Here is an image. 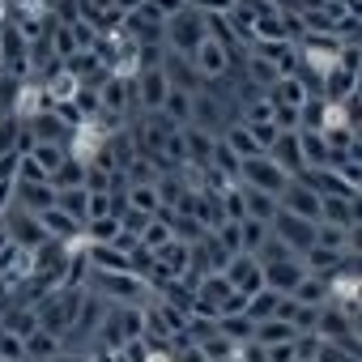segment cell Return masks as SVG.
Here are the masks:
<instances>
[{"label": "cell", "mask_w": 362, "mask_h": 362, "mask_svg": "<svg viewBox=\"0 0 362 362\" xmlns=\"http://www.w3.org/2000/svg\"><path fill=\"white\" fill-rule=\"evenodd\" d=\"M222 362H239V358H222Z\"/></svg>", "instance_id": "50"}, {"label": "cell", "mask_w": 362, "mask_h": 362, "mask_svg": "<svg viewBox=\"0 0 362 362\" xmlns=\"http://www.w3.org/2000/svg\"><path fill=\"white\" fill-rule=\"evenodd\" d=\"M81 175H86V162H77V158H64V162L56 166V175L47 179V184H52L56 192H64V188H81Z\"/></svg>", "instance_id": "29"}, {"label": "cell", "mask_w": 362, "mask_h": 362, "mask_svg": "<svg viewBox=\"0 0 362 362\" xmlns=\"http://www.w3.org/2000/svg\"><path fill=\"white\" fill-rule=\"evenodd\" d=\"M115 235H119V218H90L86 222V243H115Z\"/></svg>", "instance_id": "32"}, {"label": "cell", "mask_w": 362, "mask_h": 362, "mask_svg": "<svg viewBox=\"0 0 362 362\" xmlns=\"http://www.w3.org/2000/svg\"><path fill=\"white\" fill-rule=\"evenodd\" d=\"M162 115H166L170 124H179V128H188V124H192V94L170 86V94L162 98Z\"/></svg>", "instance_id": "24"}, {"label": "cell", "mask_w": 362, "mask_h": 362, "mask_svg": "<svg viewBox=\"0 0 362 362\" xmlns=\"http://www.w3.org/2000/svg\"><path fill=\"white\" fill-rule=\"evenodd\" d=\"M0 362H9V358H0Z\"/></svg>", "instance_id": "52"}, {"label": "cell", "mask_w": 362, "mask_h": 362, "mask_svg": "<svg viewBox=\"0 0 362 362\" xmlns=\"http://www.w3.org/2000/svg\"><path fill=\"white\" fill-rule=\"evenodd\" d=\"M166 243H170V226L153 218V222L141 230V247H145V252H158V247H166Z\"/></svg>", "instance_id": "40"}, {"label": "cell", "mask_w": 362, "mask_h": 362, "mask_svg": "<svg viewBox=\"0 0 362 362\" xmlns=\"http://www.w3.org/2000/svg\"><path fill=\"white\" fill-rule=\"evenodd\" d=\"M290 298H294L298 307H324V303H328V281L315 277V273H307V277L290 290Z\"/></svg>", "instance_id": "23"}, {"label": "cell", "mask_w": 362, "mask_h": 362, "mask_svg": "<svg viewBox=\"0 0 362 362\" xmlns=\"http://www.w3.org/2000/svg\"><path fill=\"white\" fill-rule=\"evenodd\" d=\"M247 81H252L260 94H269V90L281 81V73H277V64H269L264 56H247Z\"/></svg>", "instance_id": "27"}, {"label": "cell", "mask_w": 362, "mask_h": 362, "mask_svg": "<svg viewBox=\"0 0 362 362\" xmlns=\"http://www.w3.org/2000/svg\"><path fill=\"white\" fill-rule=\"evenodd\" d=\"M218 332H222V337H230L235 345H243V341H252L256 324H252L247 315H218Z\"/></svg>", "instance_id": "30"}, {"label": "cell", "mask_w": 362, "mask_h": 362, "mask_svg": "<svg viewBox=\"0 0 362 362\" xmlns=\"http://www.w3.org/2000/svg\"><path fill=\"white\" fill-rule=\"evenodd\" d=\"M0 328H5V332H13V337H22V341H26V337H30V332L39 328V315H35V307H22V303L13 307V303H9L5 311H0Z\"/></svg>", "instance_id": "20"}, {"label": "cell", "mask_w": 362, "mask_h": 362, "mask_svg": "<svg viewBox=\"0 0 362 362\" xmlns=\"http://www.w3.org/2000/svg\"><path fill=\"white\" fill-rule=\"evenodd\" d=\"M5 235H9V243H18V247H26V252H39V247L47 243V230H43L39 218L26 214V209H18V214L5 218Z\"/></svg>", "instance_id": "8"}, {"label": "cell", "mask_w": 362, "mask_h": 362, "mask_svg": "<svg viewBox=\"0 0 362 362\" xmlns=\"http://www.w3.org/2000/svg\"><path fill=\"white\" fill-rule=\"evenodd\" d=\"M214 243L226 252V256H243V239H239V222H222L214 230Z\"/></svg>", "instance_id": "37"}, {"label": "cell", "mask_w": 362, "mask_h": 362, "mask_svg": "<svg viewBox=\"0 0 362 362\" xmlns=\"http://www.w3.org/2000/svg\"><path fill=\"white\" fill-rule=\"evenodd\" d=\"M0 358H9V362H26L22 337H13V332H5V328H0Z\"/></svg>", "instance_id": "43"}, {"label": "cell", "mask_w": 362, "mask_h": 362, "mask_svg": "<svg viewBox=\"0 0 362 362\" xmlns=\"http://www.w3.org/2000/svg\"><path fill=\"white\" fill-rule=\"evenodd\" d=\"M222 277L230 281V290H239V294H256V290H264V269L256 264V256H230L226 260V269H222Z\"/></svg>", "instance_id": "7"}, {"label": "cell", "mask_w": 362, "mask_h": 362, "mask_svg": "<svg viewBox=\"0 0 362 362\" xmlns=\"http://www.w3.org/2000/svg\"><path fill=\"white\" fill-rule=\"evenodd\" d=\"M124 201H128V209H136V214H145V218H153L162 205H158V192H153V184L149 188H128L124 192Z\"/></svg>", "instance_id": "36"}, {"label": "cell", "mask_w": 362, "mask_h": 362, "mask_svg": "<svg viewBox=\"0 0 362 362\" xmlns=\"http://www.w3.org/2000/svg\"><path fill=\"white\" fill-rule=\"evenodd\" d=\"M26 158H35V162L43 166V175L52 179V175H56V166H60V162L69 158V149H64V145H35V149H30Z\"/></svg>", "instance_id": "35"}, {"label": "cell", "mask_w": 362, "mask_h": 362, "mask_svg": "<svg viewBox=\"0 0 362 362\" xmlns=\"http://www.w3.org/2000/svg\"><path fill=\"white\" fill-rule=\"evenodd\" d=\"M141 5H145V0H115V13H119V18H128V13H136Z\"/></svg>", "instance_id": "48"}, {"label": "cell", "mask_w": 362, "mask_h": 362, "mask_svg": "<svg viewBox=\"0 0 362 362\" xmlns=\"http://www.w3.org/2000/svg\"><path fill=\"white\" fill-rule=\"evenodd\" d=\"M277 298H281V294H273V290H256V294L247 298V320H252V324H260V320H273V311H277Z\"/></svg>", "instance_id": "34"}, {"label": "cell", "mask_w": 362, "mask_h": 362, "mask_svg": "<svg viewBox=\"0 0 362 362\" xmlns=\"http://www.w3.org/2000/svg\"><path fill=\"white\" fill-rule=\"evenodd\" d=\"M13 197H18V209H26L35 218L56 205V188L52 184H13Z\"/></svg>", "instance_id": "17"}, {"label": "cell", "mask_w": 362, "mask_h": 362, "mask_svg": "<svg viewBox=\"0 0 362 362\" xmlns=\"http://www.w3.org/2000/svg\"><path fill=\"white\" fill-rule=\"evenodd\" d=\"M315 226H320V222H307V218H294V214L277 209V218L269 222V235H273V239H281L294 256H303V252L315 243Z\"/></svg>", "instance_id": "5"}, {"label": "cell", "mask_w": 362, "mask_h": 362, "mask_svg": "<svg viewBox=\"0 0 362 362\" xmlns=\"http://www.w3.org/2000/svg\"><path fill=\"white\" fill-rule=\"evenodd\" d=\"M90 281H94V290H103V294H111L119 307H145V294H149V281H141L136 273H90Z\"/></svg>", "instance_id": "4"}, {"label": "cell", "mask_w": 362, "mask_h": 362, "mask_svg": "<svg viewBox=\"0 0 362 362\" xmlns=\"http://www.w3.org/2000/svg\"><path fill=\"white\" fill-rule=\"evenodd\" d=\"M214 145H218V136L214 132H205V128H184V153H188V166H209V158H214Z\"/></svg>", "instance_id": "18"}, {"label": "cell", "mask_w": 362, "mask_h": 362, "mask_svg": "<svg viewBox=\"0 0 362 362\" xmlns=\"http://www.w3.org/2000/svg\"><path fill=\"white\" fill-rule=\"evenodd\" d=\"M260 269H264V290H273V294H290L307 277V269H303L298 256L294 260H277V264H260Z\"/></svg>", "instance_id": "11"}, {"label": "cell", "mask_w": 362, "mask_h": 362, "mask_svg": "<svg viewBox=\"0 0 362 362\" xmlns=\"http://www.w3.org/2000/svg\"><path fill=\"white\" fill-rule=\"evenodd\" d=\"M247 132H252V141H256L260 153H269V145L277 141V128L273 124H247Z\"/></svg>", "instance_id": "44"}, {"label": "cell", "mask_w": 362, "mask_h": 362, "mask_svg": "<svg viewBox=\"0 0 362 362\" xmlns=\"http://www.w3.org/2000/svg\"><path fill=\"white\" fill-rule=\"evenodd\" d=\"M218 141H222V145H226V149H230L239 162L260 153V149H256V141H252V132H247V124H226V132H222Z\"/></svg>", "instance_id": "25"}, {"label": "cell", "mask_w": 362, "mask_h": 362, "mask_svg": "<svg viewBox=\"0 0 362 362\" xmlns=\"http://www.w3.org/2000/svg\"><path fill=\"white\" fill-rule=\"evenodd\" d=\"M132 94H136V103H141L145 111H162V98L170 94V81H166L162 69H145V73L132 81Z\"/></svg>", "instance_id": "10"}, {"label": "cell", "mask_w": 362, "mask_h": 362, "mask_svg": "<svg viewBox=\"0 0 362 362\" xmlns=\"http://www.w3.org/2000/svg\"><path fill=\"white\" fill-rule=\"evenodd\" d=\"M294 337H298V332H294L290 324H281V320H260L256 332H252L256 345H281V341H294Z\"/></svg>", "instance_id": "28"}, {"label": "cell", "mask_w": 362, "mask_h": 362, "mask_svg": "<svg viewBox=\"0 0 362 362\" xmlns=\"http://www.w3.org/2000/svg\"><path fill=\"white\" fill-rule=\"evenodd\" d=\"M218 124H222V103L214 98V90H197L192 94V128H205L218 136Z\"/></svg>", "instance_id": "16"}, {"label": "cell", "mask_w": 362, "mask_h": 362, "mask_svg": "<svg viewBox=\"0 0 362 362\" xmlns=\"http://www.w3.org/2000/svg\"><path fill=\"white\" fill-rule=\"evenodd\" d=\"M269 98L281 103V107H303V103L311 98V90L303 86V77H281V81L269 90Z\"/></svg>", "instance_id": "26"}, {"label": "cell", "mask_w": 362, "mask_h": 362, "mask_svg": "<svg viewBox=\"0 0 362 362\" xmlns=\"http://www.w3.org/2000/svg\"><path fill=\"white\" fill-rule=\"evenodd\" d=\"M111 247H119V252H124V256H128V252H132V247H141V239H136V235H128V230H119V235H115V243H111Z\"/></svg>", "instance_id": "47"}, {"label": "cell", "mask_w": 362, "mask_h": 362, "mask_svg": "<svg viewBox=\"0 0 362 362\" xmlns=\"http://www.w3.org/2000/svg\"><path fill=\"white\" fill-rule=\"evenodd\" d=\"M22 86H26L22 77H9V73L0 77V115H13V111H18V94H22Z\"/></svg>", "instance_id": "39"}, {"label": "cell", "mask_w": 362, "mask_h": 362, "mask_svg": "<svg viewBox=\"0 0 362 362\" xmlns=\"http://www.w3.org/2000/svg\"><path fill=\"white\" fill-rule=\"evenodd\" d=\"M311 362H358L349 349H341L337 341H320V349H315V358Z\"/></svg>", "instance_id": "42"}, {"label": "cell", "mask_w": 362, "mask_h": 362, "mask_svg": "<svg viewBox=\"0 0 362 362\" xmlns=\"http://www.w3.org/2000/svg\"><path fill=\"white\" fill-rule=\"evenodd\" d=\"M145 5L166 22V18H175V13H184V9H188V0H145Z\"/></svg>", "instance_id": "46"}, {"label": "cell", "mask_w": 362, "mask_h": 362, "mask_svg": "<svg viewBox=\"0 0 362 362\" xmlns=\"http://www.w3.org/2000/svg\"><path fill=\"white\" fill-rule=\"evenodd\" d=\"M81 294H86V290H52L43 303H35L39 328L64 341V337L73 332V324H77V307H81Z\"/></svg>", "instance_id": "1"}, {"label": "cell", "mask_w": 362, "mask_h": 362, "mask_svg": "<svg viewBox=\"0 0 362 362\" xmlns=\"http://www.w3.org/2000/svg\"><path fill=\"white\" fill-rule=\"evenodd\" d=\"M136 94H132V81H124V77H107L103 86H98V107H103V115H111V119H124V107L132 103Z\"/></svg>", "instance_id": "12"}, {"label": "cell", "mask_w": 362, "mask_h": 362, "mask_svg": "<svg viewBox=\"0 0 362 362\" xmlns=\"http://www.w3.org/2000/svg\"><path fill=\"white\" fill-rule=\"evenodd\" d=\"M52 362H86V354H64V349H60V354H56Z\"/></svg>", "instance_id": "49"}, {"label": "cell", "mask_w": 362, "mask_h": 362, "mask_svg": "<svg viewBox=\"0 0 362 362\" xmlns=\"http://www.w3.org/2000/svg\"><path fill=\"white\" fill-rule=\"evenodd\" d=\"M277 260H294V252H290L281 239H273V235H269V239L260 243V252H256V264H277Z\"/></svg>", "instance_id": "41"}, {"label": "cell", "mask_w": 362, "mask_h": 362, "mask_svg": "<svg viewBox=\"0 0 362 362\" xmlns=\"http://www.w3.org/2000/svg\"><path fill=\"white\" fill-rule=\"evenodd\" d=\"M239 184L243 188H256V192H269V197H281L290 175L269 158V153H256V158H243L239 162Z\"/></svg>", "instance_id": "3"}, {"label": "cell", "mask_w": 362, "mask_h": 362, "mask_svg": "<svg viewBox=\"0 0 362 362\" xmlns=\"http://www.w3.org/2000/svg\"><path fill=\"white\" fill-rule=\"evenodd\" d=\"M269 158L294 179V175H303V149H298V132H277V141L269 145Z\"/></svg>", "instance_id": "15"}, {"label": "cell", "mask_w": 362, "mask_h": 362, "mask_svg": "<svg viewBox=\"0 0 362 362\" xmlns=\"http://www.w3.org/2000/svg\"><path fill=\"white\" fill-rule=\"evenodd\" d=\"M22 349H26V362H52V358L64 349V341L52 337V332H43V328H35V332L22 341Z\"/></svg>", "instance_id": "21"}, {"label": "cell", "mask_w": 362, "mask_h": 362, "mask_svg": "<svg viewBox=\"0 0 362 362\" xmlns=\"http://www.w3.org/2000/svg\"><path fill=\"white\" fill-rule=\"evenodd\" d=\"M230 56H235V52H226L218 39H209V35H205V39L197 43V52L188 56V64H192V73H197L201 81H218V77H226V73H230Z\"/></svg>", "instance_id": "6"}, {"label": "cell", "mask_w": 362, "mask_h": 362, "mask_svg": "<svg viewBox=\"0 0 362 362\" xmlns=\"http://www.w3.org/2000/svg\"><path fill=\"white\" fill-rule=\"evenodd\" d=\"M26 128H30L35 145H69V132H73V128H64V119L56 111H39L35 119H26Z\"/></svg>", "instance_id": "13"}, {"label": "cell", "mask_w": 362, "mask_h": 362, "mask_svg": "<svg viewBox=\"0 0 362 362\" xmlns=\"http://www.w3.org/2000/svg\"><path fill=\"white\" fill-rule=\"evenodd\" d=\"M201 39H205V13H197L192 5L184 13L166 18V26H162V47L175 52V56H192Z\"/></svg>", "instance_id": "2"}, {"label": "cell", "mask_w": 362, "mask_h": 362, "mask_svg": "<svg viewBox=\"0 0 362 362\" xmlns=\"http://www.w3.org/2000/svg\"><path fill=\"white\" fill-rule=\"evenodd\" d=\"M0 77H5V64H0Z\"/></svg>", "instance_id": "51"}, {"label": "cell", "mask_w": 362, "mask_h": 362, "mask_svg": "<svg viewBox=\"0 0 362 362\" xmlns=\"http://www.w3.org/2000/svg\"><path fill=\"white\" fill-rule=\"evenodd\" d=\"M149 222H153V218H145V214H136V209H124V214H119V230H128V235H136V239H141V230H145Z\"/></svg>", "instance_id": "45"}, {"label": "cell", "mask_w": 362, "mask_h": 362, "mask_svg": "<svg viewBox=\"0 0 362 362\" xmlns=\"http://www.w3.org/2000/svg\"><path fill=\"white\" fill-rule=\"evenodd\" d=\"M239 239H243V256H256L260 243L269 239V222H252V218H243V222H239Z\"/></svg>", "instance_id": "33"}, {"label": "cell", "mask_w": 362, "mask_h": 362, "mask_svg": "<svg viewBox=\"0 0 362 362\" xmlns=\"http://www.w3.org/2000/svg\"><path fill=\"white\" fill-rule=\"evenodd\" d=\"M86 201H90L86 188H64V192H56V209H64V214L77 218V222H86Z\"/></svg>", "instance_id": "31"}, {"label": "cell", "mask_w": 362, "mask_h": 362, "mask_svg": "<svg viewBox=\"0 0 362 362\" xmlns=\"http://www.w3.org/2000/svg\"><path fill=\"white\" fill-rule=\"evenodd\" d=\"M320 226H341V230H358V201H341V197H320Z\"/></svg>", "instance_id": "14"}, {"label": "cell", "mask_w": 362, "mask_h": 362, "mask_svg": "<svg viewBox=\"0 0 362 362\" xmlns=\"http://www.w3.org/2000/svg\"><path fill=\"white\" fill-rule=\"evenodd\" d=\"M298 149H303V170H328L332 149H328L324 132H298Z\"/></svg>", "instance_id": "19"}, {"label": "cell", "mask_w": 362, "mask_h": 362, "mask_svg": "<svg viewBox=\"0 0 362 362\" xmlns=\"http://www.w3.org/2000/svg\"><path fill=\"white\" fill-rule=\"evenodd\" d=\"M277 209H286L294 218H307V222H320V197L307 184H298V179H290V184H286V192L277 197Z\"/></svg>", "instance_id": "9"}, {"label": "cell", "mask_w": 362, "mask_h": 362, "mask_svg": "<svg viewBox=\"0 0 362 362\" xmlns=\"http://www.w3.org/2000/svg\"><path fill=\"white\" fill-rule=\"evenodd\" d=\"M315 247H332V252H354V247H349V230H341V226H315Z\"/></svg>", "instance_id": "38"}, {"label": "cell", "mask_w": 362, "mask_h": 362, "mask_svg": "<svg viewBox=\"0 0 362 362\" xmlns=\"http://www.w3.org/2000/svg\"><path fill=\"white\" fill-rule=\"evenodd\" d=\"M239 188H243V184H239ZM243 218H252V222H273V218H277V197L256 192V188H243Z\"/></svg>", "instance_id": "22"}]
</instances>
